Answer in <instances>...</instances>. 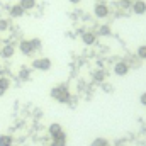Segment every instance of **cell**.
I'll list each match as a JSON object with an SVG mask.
<instances>
[{"instance_id": "16", "label": "cell", "mask_w": 146, "mask_h": 146, "mask_svg": "<svg viewBox=\"0 0 146 146\" xmlns=\"http://www.w3.org/2000/svg\"><path fill=\"white\" fill-rule=\"evenodd\" d=\"M90 146H109V141H107L106 138H95V139L90 143Z\"/></svg>"}, {"instance_id": "24", "label": "cell", "mask_w": 146, "mask_h": 146, "mask_svg": "<svg viewBox=\"0 0 146 146\" xmlns=\"http://www.w3.org/2000/svg\"><path fill=\"white\" fill-rule=\"evenodd\" d=\"M68 2H70V3H73V5H76V3H80L82 0H68Z\"/></svg>"}, {"instance_id": "13", "label": "cell", "mask_w": 146, "mask_h": 146, "mask_svg": "<svg viewBox=\"0 0 146 146\" xmlns=\"http://www.w3.org/2000/svg\"><path fill=\"white\" fill-rule=\"evenodd\" d=\"M14 138L10 134H0V146H12Z\"/></svg>"}, {"instance_id": "8", "label": "cell", "mask_w": 146, "mask_h": 146, "mask_svg": "<svg viewBox=\"0 0 146 146\" xmlns=\"http://www.w3.org/2000/svg\"><path fill=\"white\" fill-rule=\"evenodd\" d=\"M9 14H10V17H14V19H19V17H22V15L26 14V10H24V9L19 5V3H15V5H12V7H10Z\"/></svg>"}, {"instance_id": "11", "label": "cell", "mask_w": 146, "mask_h": 146, "mask_svg": "<svg viewBox=\"0 0 146 146\" xmlns=\"http://www.w3.org/2000/svg\"><path fill=\"white\" fill-rule=\"evenodd\" d=\"M9 88H10V80L7 76H0V97H3Z\"/></svg>"}, {"instance_id": "7", "label": "cell", "mask_w": 146, "mask_h": 146, "mask_svg": "<svg viewBox=\"0 0 146 146\" xmlns=\"http://www.w3.org/2000/svg\"><path fill=\"white\" fill-rule=\"evenodd\" d=\"M114 73H115L117 76L127 75V73H129V65H127L126 61H117V63L114 65Z\"/></svg>"}, {"instance_id": "10", "label": "cell", "mask_w": 146, "mask_h": 146, "mask_svg": "<svg viewBox=\"0 0 146 146\" xmlns=\"http://www.w3.org/2000/svg\"><path fill=\"white\" fill-rule=\"evenodd\" d=\"M14 53H15V48H14L12 44H5V46L2 48V51H0V54H2V58H5V60H9V58H12V56H14Z\"/></svg>"}, {"instance_id": "6", "label": "cell", "mask_w": 146, "mask_h": 146, "mask_svg": "<svg viewBox=\"0 0 146 146\" xmlns=\"http://www.w3.org/2000/svg\"><path fill=\"white\" fill-rule=\"evenodd\" d=\"M48 133H49V136H51V139H56V138H60V136H63L65 134V131H63V127L58 124V122H53L49 127H48Z\"/></svg>"}, {"instance_id": "1", "label": "cell", "mask_w": 146, "mask_h": 146, "mask_svg": "<svg viewBox=\"0 0 146 146\" xmlns=\"http://www.w3.org/2000/svg\"><path fill=\"white\" fill-rule=\"evenodd\" d=\"M51 97H53L56 102H60V104H68L70 99H72L70 90H68L66 85H58V87L51 88Z\"/></svg>"}, {"instance_id": "25", "label": "cell", "mask_w": 146, "mask_h": 146, "mask_svg": "<svg viewBox=\"0 0 146 146\" xmlns=\"http://www.w3.org/2000/svg\"><path fill=\"white\" fill-rule=\"evenodd\" d=\"M117 146H124V145H117Z\"/></svg>"}, {"instance_id": "3", "label": "cell", "mask_w": 146, "mask_h": 146, "mask_svg": "<svg viewBox=\"0 0 146 146\" xmlns=\"http://www.w3.org/2000/svg\"><path fill=\"white\" fill-rule=\"evenodd\" d=\"M51 66H53V63L49 58H36L33 61V68L39 70V72H48V70H51Z\"/></svg>"}, {"instance_id": "23", "label": "cell", "mask_w": 146, "mask_h": 146, "mask_svg": "<svg viewBox=\"0 0 146 146\" xmlns=\"http://www.w3.org/2000/svg\"><path fill=\"white\" fill-rule=\"evenodd\" d=\"M139 102H141V106H145V107H146V92H143V94H141Z\"/></svg>"}, {"instance_id": "2", "label": "cell", "mask_w": 146, "mask_h": 146, "mask_svg": "<svg viewBox=\"0 0 146 146\" xmlns=\"http://www.w3.org/2000/svg\"><path fill=\"white\" fill-rule=\"evenodd\" d=\"M94 14H95V17L97 19H107L110 15V9L107 3H104V2H99V3H95V7H94Z\"/></svg>"}, {"instance_id": "9", "label": "cell", "mask_w": 146, "mask_h": 146, "mask_svg": "<svg viewBox=\"0 0 146 146\" xmlns=\"http://www.w3.org/2000/svg\"><path fill=\"white\" fill-rule=\"evenodd\" d=\"M82 41L87 46H94L97 42V34H94V33H83L82 34Z\"/></svg>"}, {"instance_id": "18", "label": "cell", "mask_w": 146, "mask_h": 146, "mask_svg": "<svg viewBox=\"0 0 146 146\" xmlns=\"http://www.w3.org/2000/svg\"><path fill=\"white\" fill-rule=\"evenodd\" d=\"M31 44H33L34 51H37V49H41V48H42V42H41V39H39V37H34V39H31Z\"/></svg>"}, {"instance_id": "12", "label": "cell", "mask_w": 146, "mask_h": 146, "mask_svg": "<svg viewBox=\"0 0 146 146\" xmlns=\"http://www.w3.org/2000/svg\"><path fill=\"white\" fill-rule=\"evenodd\" d=\"M19 5H21L24 10H33V9H36L37 2L36 0H19Z\"/></svg>"}, {"instance_id": "15", "label": "cell", "mask_w": 146, "mask_h": 146, "mask_svg": "<svg viewBox=\"0 0 146 146\" xmlns=\"http://www.w3.org/2000/svg\"><path fill=\"white\" fill-rule=\"evenodd\" d=\"M49 146H66V134H63V136H60V138L53 139Z\"/></svg>"}, {"instance_id": "22", "label": "cell", "mask_w": 146, "mask_h": 146, "mask_svg": "<svg viewBox=\"0 0 146 146\" xmlns=\"http://www.w3.org/2000/svg\"><path fill=\"white\" fill-rule=\"evenodd\" d=\"M131 5H133V0H121V9L127 10V9H131Z\"/></svg>"}, {"instance_id": "5", "label": "cell", "mask_w": 146, "mask_h": 146, "mask_svg": "<svg viewBox=\"0 0 146 146\" xmlns=\"http://www.w3.org/2000/svg\"><path fill=\"white\" fill-rule=\"evenodd\" d=\"M19 51H21L22 54H26V56H31V54L34 53V48H33V44H31V39L21 41V42H19Z\"/></svg>"}, {"instance_id": "21", "label": "cell", "mask_w": 146, "mask_h": 146, "mask_svg": "<svg viewBox=\"0 0 146 146\" xmlns=\"http://www.w3.org/2000/svg\"><path fill=\"white\" fill-rule=\"evenodd\" d=\"M138 58L146 60V44H145V46H139V48H138Z\"/></svg>"}, {"instance_id": "14", "label": "cell", "mask_w": 146, "mask_h": 146, "mask_svg": "<svg viewBox=\"0 0 146 146\" xmlns=\"http://www.w3.org/2000/svg\"><path fill=\"white\" fill-rule=\"evenodd\" d=\"M19 78H21L22 82H27V80L31 78V68H26V66H22V68L19 70Z\"/></svg>"}, {"instance_id": "4", "label": "cell", "mask_w": 146, "mask_h": 146, "mask_svg": "<svg viewBox=\"0 0 146 146\" xmlns=\"http://www.w3.org/2000/svg\"><path fill=\"white\" fill-rule=\"evenodd\" d=\"M131 10H133L136 15H145L146 14V2L145 0H133Z\"/></svg>"}, {"instance_id": "20", "label": "cell", "mask_w": 146, "mask_h": 146, "mask_svg": "<svg viewBox=\"0 0 146 146\" xmlns=\"http://www.w3.org/2000/svg\"><path fill=\"white\" fill-rule=\"evenodd\" d=\"M104 78H106V73L102 72V70H99V72L94 73V80H95V82H102Z\"/></svg>"}, {"instance_id": "19", "label": "cell", "mask_w": 146, "mask_h": 146, "mask_svg": "<svg viewBox=\"0 0 146 146\" xmlns=\"http://www.w3.org/2000/svg\"><path fill=\"white\" fill-rule=\"evenodd\" d=\"M99 36H110V27L109 26H100V29H99Z\"/></svg>"}, {"instance_id": "17", "label": "cell", "mask_w": 146, "mask_h": 146, "mask_svg": "<svg viewBox=\"0 0 146 146\" xmlns=\"http://www.w3.org/2000/svg\"><path fill=\"white\" fill-rule=\"evenodd\" d=\"M9 27H10L9 21H7V19H0V33H5V31H9Z\"/></svg>"}]
</instances>
